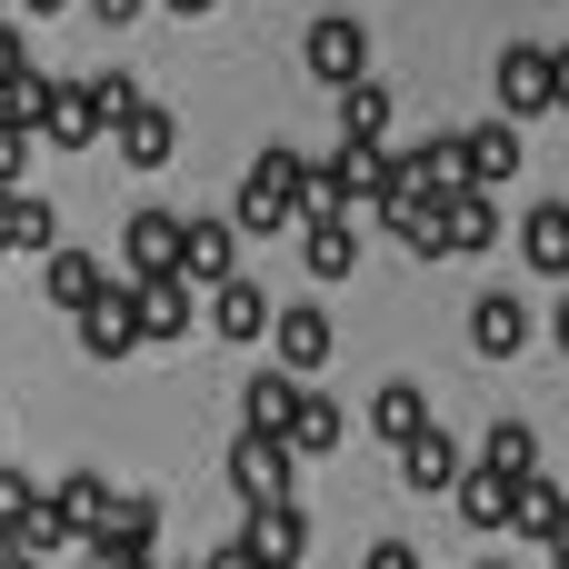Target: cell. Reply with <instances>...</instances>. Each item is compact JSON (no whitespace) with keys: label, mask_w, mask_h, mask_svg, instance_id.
<instances>
[{"label":"cell","mask_w":569,"mask_h":569,"mask_svg":"<svg viewBox=\"0 0 569 569\" xmlns=\"http://www.w3.org/2000/svg\"><path fill=\"white\" fill-rule=\"evenodd\" d=\"M520 260H530L540 280H569V200H530V220H520Z\"/></svg>","instance_id":"19"},{"label":"cell","mask_w":569,"mask_h":569,"mask_svg":"<svg viewBox=\"0 0 569 569\" xmlns=\"http://www.w3.org/2000/svg\"><path fill=\"white\" fill-rule=\"evenodd\" d=\"M450 500H460V520H470V530H510V480H500V470H460V490H450Z\"/></svg>","instance_id":"29"},{"label":"cell","mask_w":569,"mask_h":569,"mask_svg":"<svg viewBox=\"0 0 569 569\" xmlns=\"http://www.w3.org/2000/svg\"><path fill=\"white\" fill-rule=\"evenodd\" d=\"M300 170H310V160L270 140V150H260V160L240 170V200H230V230H240V240H270V230H300Z\"/></svg>","instance_id":"1"},{"label":"cell","mask_w":569,"mask_h":569,"mask_svg":"<svg viewBox=\"0 0 569 569\" xmlns=\"http://www.w3.org/2000/svg\"><path fill=\"white\" fill-rule=\"evenodd\" d=\"M290 480H300V460H290L280 440H230V490H240V510H280V500H300Z\"/></svg>","instance_id":"6"},{"label":"cell","mask_w":569,"mask_h":569,"mask_svg":"<svg viewBox=\"0 0 569 569\" xmlns=\"http://www.w3.org/2000/svg\"><path fill=\"white\" fill-rule=\"evenodd\" d=\"M370 430H380L390 450H410L420 430H440V420H430V390H420V380H380V390H370Z\"/></svg>","instance_id":"17"},{"label":"cell","mask_w":569,"mask_h":569,"mask_svg":"<svg viewBox=\"0 0 569 569\" xmlns=\"http://www.w3.org/2000/svg\"><path fill=\"white\" fill-rule=\"evenodd\" d=\"M0 10H10V0H0Z\"/></svg>","instance_id":"43"},{"label":"cell","mask_w":569,"mask_h":569,"mask_svg":"<svg viewBox=\"0 0 569 569\" xmlns=\"http://www.w3.org/2000/svg\"><path fill=\"white\" fill-rule=\"evenodd\" d=\"M490 80H500V120H510V130L550 110V50H540V40H510Z\"/></svg>","instance_id":"10"},{"label":"cell","mask_w":569,"mask_h":569,"mask_svg":"<svg viewBox=\"0 0 569 569\" xmlns=\"http://www.w3.org/2000/svg\"><path fill=\"white\" fill-rule=\"evenodd\" d=\"M560 510H569V490L550 480V470H530V480H510V530H520L530 550H550V530H560Z\"/></svg>","instance_id":"22"},{"label":"cell","mask_w":569,"mask_h":569,"mask_svg":"<svg viewBox=\"0 0 569 569\" xmlns=\"http://www.w3.org/2000/svg\"><path fill=\"white\" fill-rule=\"evenodd\" d=\"M90 20H100V30H120V20H140V0H90Z\"/></svg>","instance_id":"36"},{"label":"cell","mask_w":569,"mask_h":569,"mask_svg":"<svg viewBox=\"0 0 569 569\" xmlns=\"http://www.w3.org/2000/svg\"><path fill=\"white\" fill-rule=\"evenodd\" d=\"M360 569H420V550H410V540H370V560Z\"/></svg>","instance_id":"35"},{"label":"cell","mask_w":569,"mask_h":569,"mask_svg":"<svg viewBox=\"0 0 569 569\" xmlns=\"http://www.w3.org/2000/svg\"><path fill=\"white\" fill-rule=\"evenodd\" d=\"M160 569H190V560H160Z\"/></svg>","instance_id":"42"},{"label":"cell","mask_w":569,"mask_h":569,"mask_svg":"<svg viewBox=\"0 0 569 569\" xmlns=\"http://www.w3.org/2000/svg\"><path fill=\"white\" fill-rule=\"evenodd\" d=\"M330 100H340V150H390V90L380 80H350Z\"/></svg>","instance_id":"20"},{"label":"cell","mask_w":569,"mask_h":569,"mask_svg":"<svg viewBox=\"0 0 569 569\" xmlns=\"http://www.w3.org/2000/svg\"><path fill=\"white\" fill-rule=\"evenodd\" d=\"M550 340H560V350H569V290H560V310H550Z\"/></svg>","instance_id":"38"},{"label":"cell","mask_w":569,"mask_h":569,"mask_svg":"<svg viewBox=\"0 0 569 569\" xmlns=\"http://www.w3.org/2000/svg\"><path fill=\"white\" fill-rule=\"evenodd\" d=\"M10 80H30V40H20V30L0 20V90H10Z\"/></svg>","instance_id":"34"},{"label":"cell","mask_w":569,"mask_h":569,"mask_svg":"<svg viewBox=\"0 0 569 569\" xmlns=\"http://www.w3.org/2000/svg\"><path fill=\"white\" fill-rule=\"evenodd\" d=\"M110 530H120V540H140V550H160V500H150V490H120Z\"/></svg>","instance_id":"32"},{"label":"cell","mask_w":569,"mask_h":569,"mask_svg":"<svg viewBox=\"0 0 569 569\" xmlns=\"http://www.w3.org/2000/svg\"><path fill=\"white\" fill-rule=\"evenodd\" d=\"M130 330H140V340H190V290H180V280L130 290Z\"/></svg>","instance_id":"26"},{"label":"cell","mask_w":569,"mask_h":569,"mask_svg":"<svg viewBox=\"0 0 569 569\" xmlns=\"http://www.w3.org/2000/svg\"><path fill=\"white\" fill-rule=\"evenodd\" d=\"M160 10H180V20H200V10H220V0H160Z\"/></svg>","instance_id":"40"},{"label":"cell","mask_w":569,"mask_h":569,"mask_svg":"<svg viewBox=\"0 0 569 569\" xmlns=\"http://www.w3.org/2000/svg\"><path fill=\"white\" fill-rule=\"evenodd\" d=\"M430 230H440V260H480V250H500V200L450 190V200H430Z\"/></svg>","instance_id":"4"},{"label":"cell","mask_w":569,"mask_h":569,"mask_svg":"<svg viewBox=\"0 0 569 569\" xmlns=\"http://www.w3.org/2000/svg\"><path fill=\"white\" fill-rule=\"evenodd\" d=\"M80 350H90V360H130V350H140V330H130V290H120V280L80 310Z\"/></svg>","instance_id":"21"},{"label":"cell","mask_w":569,"mask_h":569,"mask_svg":"<svg viewBox=\"0 0 569 569\" xmlns=\"http://www.w3.org/2000/svg\"><path fill=\"white\" fill-rule=\"evenodd\" d=\"M220 280H240V230L230 220H180V290L210 300Z\"/></svg>","instance_id":"5"},{"label":"cell","mask_w":569,"mask_h":569,"mask_svg":"<svg viewBox=\"0 0 569 569\" xmlns=\"http://www.w3.org/2000/svg\"><path fill=\"white\" fill-rule=\"evenodd\" d=\"M10 250H40V260L60 250V210H50L40 190H0V260H10Z\"/></svg>","instance_id":"18"},{"label":"cell","mask_w":569,"mask_h":569,"mask_svg":"<svg viewBox=\"0 0 569 569\" xmlns=\"http://www.w3.org/2000/svg\"><path fill=\"white\" fill-rule=\"evenodd\" d=\"M30 140H40V150H90V140H100V120L80 110V80H40V110H30Z\"/></svg>","instance_id":"12"},{"label":"cell","mask_w":569,"mask_h":569,"mask_svg":"<svg viewBox=\"0 0 569 569\" xmlns=\"http://www.w3.org/2000/svg\"><path fill=\"white\" fill-rule=\"evenodd\" d=\"M240 560H250V569H300V560H310V510H300V500H280V510H250V530H240Z\"/></svg>","instance_id":"9"},{"label":"cell","mask_w":569,"mask_h":569,"mask_svg":"<svg viewBox=\"0 0 569 569\" xmlns=\"http://www.w3.org/2000/svg\"><path fill=\"white\" fill-rule=\"evenodd\" d=\"M530 330H540V310H530L520 290H480V300H470V350H480V360H520Z\"/></svg>","instance_id":"7"},{"label":"cell","mask_w":569,"mask_h":569,"mask_svg":"<svg viewBox=\"0 0 569 569\" xmlns=\"http://www.w3.org/2000/svg\"><path fill=\"white\" fill-rule=\"evenodd\" d=\"M330 340H340V330H330V310H310V300H280V310H270V350H280L270 370L310 380V370L330 360Z\"/></svg>","instance_id":"8"},{"label":"cell","mask_w":569,"mask_h":569,"mask_svg":"<svg viewBox=\"0 0 569 569\" xmlns=\"http://www.w3.org/2000/svg\"><path fill=\"white\" fill-rule=\"evenodd\" d=\"M10 10H30V20H50V10H70V0H10Z\"/></svg>","instance_id":"39"},{"label":"cell","mask_w":569,"mask_h":569,"mask_svg":"<svg viewBox=\"0 0 569 569\" xmlns=\"http://www.w3.org/2000/svg\"><path fill=\"white\" fill-rule=\"evenodd\" d=\"M80 110H90L100 130H120V120L140 110V80H130V70H90V80H80Z\"/></svg>","instance_id":"30"},{"label":"cell","mask_w":569,"mask_h":569,"mask_svg":"<svg viewBox=\"0 0 569 569\" xmlns=\"http://www.w3.org/2000/svg\"><path fill=\"white\" fill-rule=\"evenodd\" d=\"M300 260H310V280H350L360 270V230L350 220H300Z\"/></svg>","instance_id":"25"},{"label":"cell","mask_w":569,"mask_h":569,"mask_svg":"<svg viewBox=\"0 0 569 569\" xmlns=\"http://www.w3.org/2000/svg\"><path fill=\"white\" fill-rule=\"evenodd\" d=\"M470 470L530 480V470H540V430H530V420H490V440H480V460H470Z\"/></svg>","instance_id":"28"},{"label":"cell","mask_w":569,"mask_h":569,"mask_svg":"<svg viewBox=\"0 0 569 569\" xmlns=\"http://www.w3.org/2000/svg\"><path fill=\"white\" fill-rule=\"evenodd\" d=\"M300 60H310L320 90H350V80H370V30H360L350 10H320V20L300 30Z\"/></svg>","instance_id":"2"},{"label":"cell","mask_w":569,"mask_h":569,"mask_svg":"<svg viewBox=\"0 0 569 569\" xmlns=\"http://www.w3.org/2000/svg\"><path fill=\"white\" fill-rule=\"evenodd\" d=\"M40 290H50V310H70V320H80V310H90V300L110 290V270H100L90 250H50V270H40Z\"/></svg>","instance_id":"23"},{"label":"cell","mask_w":569,"mask_h":569,"mask_svg":"<svg viewBox=\"0 0 569 569\" xmlns=\"http://www.w3.org/2000/svg\"><path fill=\"white\" fill-rule=\"evenodd\" d=\"M480 569H510V560H480Z\"/></svg>","instance_id":"41"},{"label":"cell","mask_w":569,"mask_h":569,"mask_svg":"<svg viewBox=\"0 0 569 569\" xmlns=\"http://www.w3.org/2000/svg\"><path fill=\"white\" fill-rule=\"evenodd\" d=\"M460 470H470V460H460V440H450V430H420V440L400 450V480H410L420 500H430V490H460Z\"/></svg>","instance_id":"24"},{"label":"cell","mask_w":569,"mask_h":569,"mask_svg":"<svg viewBox=\"0 0 569 569\" xmlns=\"http://www.w3.org/2000/svg\"><path fill=\"white\" fill-rule=\"evenodd\" d=\"M290 460H320V450H340V400L330 390H300V410H290V440H280Z\"/></svg>","instance_id":"27"},{"label":"cell","mask_w":569,"mask_h":569,"mask_svg":"<svg viewBox=\"0 0 569 569\" xmlns=\"http://www.w3.org/2000/svg\"><path fill=\"white\" fill-rule=\"evenodd\" d=\"M300 390H310V380H290V370H250V380H240V440H290Z\"/></svg>","instance_id":"11"},{"label":"cell","mask_w":569,"mask_h":569,"mask_svg":"<svg viewBox=\"0 0 569 569\" xmlns=\"http://www.w3.org/2000/svg\"><path fill=\"white\" fill-rule=\"evenodd\" d=\"M550 110H569V50H550Z\"/></svg>","instance_id":"37"},{"label":"cell","mask_w":569,"mask_h":569,"mask_svg":"<svg viewBox=\"0 0 569 569\" xmlns=\"http://www.w3.org/2000/svg\"><path fill=\"white\" fill-rule=\"evenodd\" d=\"M50 510H60V530H70V540H100V530H110V510H120V490H110V470H70V480L50 490Z\"/></svg>","instance_id":"13"},{"label":"cell","mask_w":569,"mask_h":569,"mask_svg":"<svg viewBox=\"0 0 569 569\" xmlns=\"http://www.w3.org/2000/svg\"><path fill=\"white\" fill-rule=\"evenodd\" d=\"M110 150H120V160H130V170H170V160H180V120H170V110H150V100H140V110H130V120H120V130H110Z\"/></svg>","instance_id":"14"},{"label":"cell","mask_w":569,"mask_h":569,"mask_svg":"<svg viewBox=\"0 0 569 569\" xmlns=\"http://www.w3.org/2000/svg\"><path fill=\"white\" fill-rule=\"evenodd\" d=\"M270 310H280V300H270L260 280H220V290H210V330H220V340H240V350H250V340H270Z\"/></svg>","instance_id":"16"},{"label":"cell","mask_w":569,"mask_h":569,"mask_svg":"<svg viewBox=\"0 0 569 569\" xmlns=\"http://www.w3.org/2000/svg\"><path fill=\"white\" fill-rule=\"evenodd\" d=\"M80 569H160V550H140V540L100 530V540H80Z\"/></svg>","instance_id":"31"},{"label":"cell","mask_w":569,"mask_h":569,"mask_svg":"<svg viewBox=\"0 0 569 569\" xmlns=\"http://www.w3.org/2000/svg\"><path fill=\"white\" fill-rule=\"evenodd\" d=\"M30 150H40V140H30V130H10V120H0V190H20V170H30Z\"/></svg>","instance_id":"33"},{"label":"cell","mask_w":569,"mask_h":569,"mask_svg":"<svg viewBox=\"0 0 569 569\" xmlns=\"http://www.w3.org/2000/svg\"><path fill=\"white\" fill-rule=\"evenodd\" d=\"M180 220H190V210H130V220H120V270H130V290L180 280Z\"/></svg>","instance_id":"3"},{"label":"cell","mask_w":569,"mask_h":569,"mask_svg":"<svg viewBox=\"0 0 569 569\" xmlns=\"http://www.w3.org/2000/svg\"><path fill=\"white\" fill-rule=\"evenodd\" d=\"M510 170H520V130H510V120L460 130V180H470V190H500Z\"/></svg>","instance_id":"15"}]
</instances>
